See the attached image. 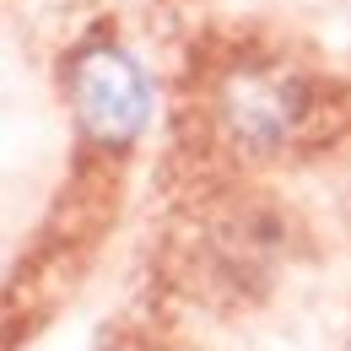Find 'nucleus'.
I'll return each mask as SVG.
<instances>
[{
    "label": "nucleus",
    "mask_w": 351,
    "mask_h": 351,
    "mask_svg": "<svg viewBox=\"0 0 351 351\" xmlns=\"http://www.w3.org/2000/svg\"><path fill=\"white\" fill-rule=\"evenodd\" d=\"M65 87H71V108H76L82 135H92L97 146H130L152 119L146 71L119 44H87L71 60Z\"/></svg>",
    "instance_id": "f257e3e1"
},
{
    "label": "nucleus",
    "mask_w": 351,
    "mask_h": 351,
    "mask_svg": "<svg viewBox=\"0 0 351 351\" xmlns=\"http://www.w3.org/2000/svg\"><path fill=\"white\" fill-rule=\"evenodd\" d=\"M221 125L238 146L249 152H270L303 119V82L281 65H238L217 92Z\"/></svg>",
    "instance_id": "f03ea898"
}]
</instances>
